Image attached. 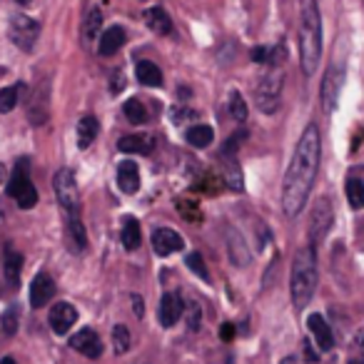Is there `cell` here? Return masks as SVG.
<instances>
[{
	"instance_id": "1",
	"label": "cell",
	"mask_w": 364,
	"mask_h": 364,
	"mask_svg": "<svg viewBox=\"0 0 364 364\" xmlns=\"http://www.w3.org/2000/svg\"><path fill=\"white\" fill-rule=\"evenodd\" d=\"M319 157H322V135H319V127L309 122L294 147V155L282 180V210L287 218H297L307 205L319 170Z\"/></svg>"
},
{
	"instance_id": "2",
	"label": "cell",
	"mask_w": 364,
	"mask_h": 364,
	"mask_svg": "<svg viewBox=\"0 0 364 364\" xmlns=\"http://www.w3.org/2000/svg\"><path fill=\"white\" fill-rule=\"evenodd\" d=\"M322 58V21H319L317 0H302L299 16V60L304 75H314Z\"/></svg>"
},
{
	"instance_id": "3",
	"label": "cell",
	"mask_w": 364,
	"mask_h": 364,
	"mask_svg": "<svg viewBox=\"0 0 364 364\" xmlns=\"http://www.w3.org/2000/svg\"><path fill=\"white\" fill-rule=\"evenodd\" d=\"M314 289H317V257L312 245H307L294 255L292 274H289V294L294 307H307L309 299L314 297Z\"/></svg>"
},
{
	"instance_id": "4",
	"label": "cell",
	"mask_w": 364,
	"mask_h": 364,
	"mask_svg": "<svg viewBox=\"0 0 364 364\" xmlns=\"http://www.w3.org/2000/svg\"><path fill=\"white\" fill-rule=\"evenodd\" d=\"M8 195L18 203L21 210H33L38 205V190L33 185L31 175H28V160L23 157L13 170L11 180H8Z\"/></svg>"
},
{
	"instance_id": "5",
	"label": "cell",
	"mask_w": 364,
	"mask_h": 364,
	"mask_svg": "<svg viewBox=\"0 0 364 364\" xmlns=\"http://www.w3.org/2000/svg\"><path fill=\"white\" fill-rule=\"evenodd\" d=\"M53 188H55V198L60 203V208L65 210V215H80V193H77V182L73 170H68V167L58 170Z\"/></svg>"
},
{
	"instance_id": "6",
	"label": "cell",
	"mask_w": 364,
	"mask_h": 364,
	"mask_svg": "<svg viewBox=\"0 0 364 364\" xmlns=\"http://www.w3.org/2000/svg\"><path fill=\"white\" fill-rule=\"evenodd\" d=\"M8 38L16 48L31 53L36 48L38 38H41V23L28 16H13L11 23H8Z\"/></svg>"
},
{
	"instance_id": "7",
	"label": "cell",
	"mask_w": 364,
	"mask_h": 364,
	"mask_svg": "<svg viewBox=\"0 0 364 364\" xmlns=\"http://www.w3.org/2000/svg\"><path fill=\"white\" fill-rule=\"evenodd\" d=\"M279 97H282V75L269 73V75L259 77L257 87H255V102H257L259 112H264V115L277 112Z\"/></svg>"
},
{
	"instance_id": "8",
	"label": "cell",
	"mask_w": 364,
	"mask_h": 364,
	"mask_svg": "<svg viewBox=\"0 0 364 364\" xmlns=\"http://www.w3.org/2000/svg\"><path fill=\"white\" fill-rule=\"evenodd\" d=\"M334 223V210H332V203L327 198H319L312 208V218H309V237H312V247H317V242L329 232Z\"/></svg>"
},
{
	"instance_id": "9",
	"label": "cell",
	"mask_w": 364,
	"mask_h": 364,
	"mask_svg": "<svg viewBox=\"0 0 364 364\" xmlns=\"http://www.w3.org/2000/svg\"><path fill=\"white\" fill-rule=\"evenodd\" d=\"M342 85H344V68L342 65H329L327 75H324V80H322V107L327 112H332L334 107H337Z\"/></svg>"
},
{
	"instance_id": "10",
	"label": "cell",
	"mask_w": 364,
	"mask_h": 364,
	"mask_svg": "<svg viewBox=\"0 0 364 364\" xmlns=\"http://www.w3.org/2000/svg\"><path fill=\"white\" fill-rule=\"evenodd\" d=\"M152 247H155V252L160 255V257H167V255H172V252H180V250L185 247V242H182V237L175 230L160 228L152 232Z\"/></svg>"
},
{
	"instance_id": "11",
	"label": "cell",
	"mask_w": 364,
	"mask_h": 364,
	"mask_svg": "<svg viewBox=\"0 0 364 364\" xmlns=\"http://www.w3.org/2000/svg\"><path fill=\"white\" fill-rule=\"evenodd\" d=\"M70 347L90 359H97L102 354V342L95 329H80L75 337H70Z\"/></svg>"
},
{
	"instance_id": "12",
	"label": "cell",
	"mask_w": 364,
	"mask_h": 364,
	"mask_svg": "<svg viewBox=\"0 0 364 364\" xmlns=\"http://www.w3.org/2000/svg\"><path fill=\"white\" fill-rule=\"evenodd\" d=\"M48 322H50V327H53V332H55V334H68V329L77 322V309L73 307V304H68V302H58L55 307L50 309V317H48Z\"/></svg>"
},
{
	"instance_id": "13",
	"label": "cell",
	"mask_w": 364,
	"mask_h": 364,
	"mask_svg": "<svg viewBox=\"0 0 364 364\" xmlns=\"http://www.w3.org/2000/svg\"><path fill=\"white\" fill-rule=\"evenodd\" d=\"M53 294H55V282H53L50 274L41 272L36 279H33V284H31V304L36 309L46 307V304L53 299Z\"/></svg>"
},
{
	"instance_id": "14",
	"label": "cell",
	"mask_w": 364,
	"mask_h": 364,
	"mask_svg": "<svg viewBox=\"0 0 364 364\" xmlns=\"http://www.w3.org/2000/svg\"><path fill=\"white\" fill-rule=\"evenodd\" d=\"M307 327H309L314 342H317V347L322 349V352H329V349L334 347V334H332V329H329L327 319H324L322 314H317V312L309 314V317H307Z\"/></svg>"
},
{
	"instance_id": "15",
	"label": "cell",
	"mask_w": 364,
	"mask_h": 364,
	"mask_svg": "<svg viewBox=\"0 0 364 364\" xmlns=\"http://www.w3.org/2000/svg\"><path fill=\"white\" fill-rule=\"evenodd\" d=\"M182 312H185V302L180 299V294L167 292L160 299V324L162 327H172V324L180 322Z\"/></svg>"
},
{
	"instance_id": "16",
	"label": "cell",
	"mask_w": 364,
	"mask_h": 364,
	"mask_svg": "<svg viewBox=\"0 0 364 364\" xmlns=\"http://www.w3.org/2000/svg\"><path fill=\"white\" fill-rule=\"evenodd\" d=\"M117 185H120L122 193L132 195L140 190V170L132 160H122L117 165Z\"/></svg>"
},
{
	"instance_id": "17",
	"label": "cell",
	"mask_w": 364,
	"mask_h": 364,
	"mask_svg": "<svg viewBox=\"0 0 364 364\" xmlns=\"http://www.w3.org/2000/svg\"><path fill=\"white\" fill-rule=\"evenodd\" d=\"M125 46V31H122L120 26H112L107 28L105 33L100 36V43H97V53H100L102 58H110L115 55L120 48Z\"/></svg>"
},
{
	"instance_id": "18",
	"label": "cell",
	"mask_w": 364,
	"mask_h": 364,
	"mask_svg": "<svg viewBox=\"0 0 364 364\" xmlns=\"http://www.w3.org/2000/svg\"><path fill=\"white\" fill-rule=\"evenodd\" d=\"M21 269H23L21 252H16V250L8 245V247H6V257H3V274H6L8 287H18V282H21Z\"/></svg>"
},
{
	"instance_id": "19",
	"label": "cell",
	"mask_w": 364,
	"mask_h": 364,
	"mask_svg": "<svg viewBox=\"0 0 364 364\" xmlns=\"http://www.w3.org/2000/svg\"><path fill=\"white\" fill-rule=\"evenodd\" d=\"M68 242L75 252H82L87 247V232L80 215H68Z\"/></svg>"
},
{
	"instance_id": "20",
	"label": "cell",
	"mask_w": 364,
	"mask_h": 364,
	"mask_svg": "<svg viewBox=\"0 0 364 364\" xmlns=\"http://www.w3.org/2000/svg\"><path fill=\"white\" fill-rule=\"evenodd\" d=\"M145 26L150 28L152 33H157V36H167V33H172V21L170 16H167V11H162V8H150V11H145Z\"/></svg>"
},
{
	"instance_id": "21",
	"label": "cell",
	"mask_w": 364,
	"mask_h": 364,
	"mask_svg": "<svg viewBox=\"0 0 364 364\" xmlns=\"http://www.w3.org/2000/svg\"><path fill=\"white\" fill-rule=\"evenodd\" d=\"M135 77L140 80V85L147 87H160L162 85V70L150 60H140L135 65Z\"/></svg>"
},
{
	"instance_id": "22",
	"label": "cell",
	"mask_w": 364,
	"mask_h": 364,
	"mask_svg": "<svg viewBox=\"0 0 364 364\" xmlns=\"http://www.w3.org/2000/svg\"><path fill=\"white\" fill-rule=\"evenodd\" d=\"M117 150L127 152V155H145L152 150V140L147 135H125L117 142Z\"/></svg>"
},
{
	"instance_id": "23",
	"label": "cell",
	"mask_w": 364,
	"mask_h": 364,
	"mask_svg": "<svg viewBox=\"0 0 364 364\" xmlns=\"http://www.w3.org/2000/svg\"><path fill=\"white\" fill-rule=\"evenodd\" d=\"M97 132H100V125H97L95 117L92 115L80 117V122H77V147H80V150L90 147L92 142H95Z\"/></svg>"
},
{
	"instance_id": "24",
	"label": "cell",
	"mask_w": 364,
	"mask_h": 364,
	"mask_svg": "<svg viewBox=\"0 0 364 364\" xmlns=\"http://www.w3.org/2000/svg\"><path fill=\"white\" fill-rule=\"evenodd\" d=\"M23 95H26V85H23V82L11 85V87H3V90H0V112L6 115V112L16 110V105L23 100Z\"/></svg>"
},
{
	"instance_id": "25",
	"label": "cell",
	"mask_w": 364,
	"mask_h": 364,
	"mask_svg": "<svg viewBox=\"0 0 364 364\" xmlns=\"http://www.w3.org/2000/svg\"><path fill=\"white\" fill-rule=\"evenodd\" d=\"M142 242V232H140V223L135 218H127L122 225V245L125 250H137Z\"/></svg>"
},
{
	"instance_id": "26",
	"label": "cell",
	"mask_w": 364,
	"mask_h": 364,
	"mask_svg": "<svg viewBox=\"0 0 364 364\" xmlns=\"http://www.w3.org/2000/svg\"><path fill=\"white\" fill-rule=\"evenodd\" d=\"M213 140H215V132L210 125H195L188 130V142L193 147H200V150H203V147L213 145Z\"/></svg>"
},
{
	"instance_id": "27",
	"label": "cell",
	"mask_w": 364,
	"mask_h": 364,
	"mask_svg": "<svg viewBox=\"0 0 364 364\" xmlns=\"http://www.w3.org/2000/svg\"><path fill=\"white\" fill-rule=\"evenodd\" d=\"M344 193H347V200L354 210L364 208V182L359 177H349L347 185H344Z\"/></svg>"
},
{
	"instance_id": "28",
	"label": "cell",
	"mask_w": 364,
	"mask_h": 364,
	"mask_svg": "<svg viewBox=\"0 0 364 364\" xmlns=\"http://www.w3.org/2000/svg\"><path fill=\"white\" fill-rule=\"evenodd\" d=\"M228 160V167L223 172V180L230 190H242V172H240V165L235 162V157H225Z\"/></svg>"
},
{
	"instance_id": "29",
	"label": "cell",
	"mask_w": 364,
	"mask_h": 364,
	"mask_svg": "<svg viewBox=\"0 0 364 364\" xmlns=\"http://www.w3.org/2000/svg\"><path fill=\"white\" fill-rule=\"evenodd\" d=\"M122 112H125V117L132 122V125H142V122L147 120V110L145 105H142L137 97H130V100L125 102V107H122Z\"/></svg>"
},
{
	"instance_id": "30",
	"label": "cell",
	"mask_w": 364,
	"mask_h": 364,
	"mask_svg": "<svg viewBox=\"0 0 364 364\" xmlns=\"http://www.w3.org/2000/svg\"><path fill=\"white\" fill-rule=\"evenodd\" d=\"M100 28H102V13L95 8V11L87 13L85 26H82V36H85V41H87V43L95 41V38L100 36Z\"/></svg>"
},
{
	"instance_id": "31",
	"label": "cell",
	"mask_w": 364,
	"mask_h": 364,
	"mask_svg": "<svg viewBox=\"0 0 364 364\" xmlns=\"http://www.w3.org/2000/svg\"><path fill=\"white\" fill-rule=\"evenodd\" d=\"M112 347L117 354H125L130 349V332L125 324H115V329H112Z\"/></svg>"
},
{
	"instance_id": "32",
	"label": "cell",
	"mask_w": 364,
	"mask_h": 364,
	"mask_svg": "<svg viewBox=\"0 0 364 364\" xmlns=\"http://www.w3.org/2000/svg\"><path fill=\"white\" fill-rule=\"evenodd\" d=\"M228 110H230V115H232L237 122H245V120H247V102H245V97L240 95V92H232V95H230Z\"/></svg>"
},
{
	"instance_id": "33",
	"label": "cell",
	"mask_w": 364,
	"mask_h": 364,
	"mask_svg": "<svg viewBox=\"0 0 364 364\" xmlns=\"http://www.w3.org/2000/svg\"><path fill=\"white\" fill-rule=\"evenodd\" d=\"M228 242H230V250H232V259H235V262H237V264H247L250 262V252H247V247L242 245V237L232 232V237H228Z\"/></svg>"
},
{
	"instance_id": "34",
	"label": "cell",
	"mask_w": 364,
	"mask_h": 364,
	"mask_svg": "<svg viewBox=\"0 0 364 364\" xmlns=\"http://www.w3.org/2000/svg\"><path fill=\"white\" fill-rule=\"evenodd\" d=\"M0 327H3V332H6L8 337H13V334L18 332V307H8L6 312H3Z\"/></svg>"
},
{
	"instance_id": "35",
	"label": "cell",
	"mask_w": 364,
	"mask_h": 364,
	"mask_svg": "<svg viewBox=\"0 0 364 364\" xmlns=\"http://www.w3.org/2000/svg\"><path fill=\"white\" fill-rule=\"evenodd\" d=\"M185 264H188L200 279H208V267H205V262H203V255H198V252L188 255V257H185Z\"/></svg>"
},
{
	"instance_id": "36",
	"label": "cell",
	"mask_w": 364,
	"mask_h": 364,
	"mask_svg": "<svg viewBox=\"0 0 364 364\" xmlns=\"http://www.w3.org/2000/svg\"><path fill=\"white\" fill-rule=\"evenodd\" d=\"M200 322H203V309H200L198 302H190L188 304V327H190V332H198Z\"/></svg>"
},
{
	"instance_id": "37",
	"label": "cell",
	"mask_w": 364,
	"mask_h": 364,
	"mask_svg": "<svg viewBox=\"0 0 364 364\" xmlns=\"http://www.w3.org/2000/svg\"><path fill=\"white\" fill-rule=\"evenodd\" d=\"M252 58L255 63H269V48H255Z\"/></svg>"
},
{
	"instance_id": "38",
	"label": "cell",
	"mask_w": 364,
	"mask_h": 364,
	"mask_svg": "<svg viewBox=\"0 0 364 364\" xmlns=\"http://www.w3.org/2000/svg\"><path fill=\"white\" fill-rule=\"evenodd\" d=\"M220 337L225 339V342H230V339H235V324H223V327H220Z\"/></svg>"
},
{
	"instance_id": "39",
	"label": "cell",
	"mask_w": 364,
	"mask_h": 364,
	"mask_svg": "<svg viewBox=\"0 0 364 364\" xmlns=\"http://www.w3.org/2000/svg\"><path fill=\"white\" fill-rule=\"evenodd\" d=\"M188 115H193L190 110H180V107H172V120L175 122H182Z\"/></svg>"
},
{
	"instance_id": "40",
	"label": "cell",
	"mask_w": 364,
	"mask_h": 364,
	"mask_svg": "<svg viewBox=\"0 0 364 364\" xmlns=\"http://www.w3.org/2000/svg\"><path fill=\"white\" fill-rule=\"evenodd\" d=\"M304 354H307V359H309V362H317V352H314V349H312V344H309V342H304Z\"/></svg>"
},
{
	"instance_id": "41",
	"label": "cell",
	"mask_w": 364,
	"mask_h": 364,
	"mask_svg": "<svg viewBox=\"0 0 364 364\" xmlns=\"http://www.w3.org/2000/svg\"><path fill=\"white\" fill-rule=\"evenodd\" d=\"M120 87H122V73L117 70L115 73V82H112V92H120Z\"/></svg>"
},
{
	"instance_id": "42",
	"label": "cell",
	"mask_w": 364,
	"mask_h": 364,
	"mask_svg": "<svg viewBox=\"0 0 364 364\" xmlns=\"http://www.w3.org/2000/svg\"><path fill=\"white\" fill-rule=\"evenodd\" d=\"M132 304H135V314H137V317H142V299L137 297V294H132Z\"/></svg>"
},
{
	"instance_id": "43",
	"label": "cell",
	"mask_w": 364,
	"mask_h": 364,
	"mask_svg": "<svg viewBox=\"0 0 364 364\" xmlns=\"http://www.w3.org/2000/svg\"><path fill=\"white\" fill-rule=\"evenodd\" d=\"M3 182H6V167L0 165V185H3Z\"/></svg>"
},
{
	"instance_id": "44",
	"label": "cell",
	"mask_w": 364,
	"mask_h": 364,
	"mask_svg": "<svg viewBox=\"0 0 364 364\" xmlns=\"http://www.w3.org/2000/svg\"><path fill=\"white\" fill-rule=\"evenodd\" d=\"M282 364H299V362L294 357H287V359H282Z\"/></svg>"
},
{
	"instance_id": "45",
	"label": "cell",
	"mask_w": 364,
	"mask_h": 364,
	"mask_svg": "<svg viewBox=\"0 0 364 364\" xmlns=\"http://www.w3.org/2000/svg\"><path fill=\"white\" fill-rule=\"evenodd\" d=\"M0 364H16V359H13V357H6Z\"/></svg>"
},
{
	"instance_id": "46",
	"label": "cell",
	"mask_w": 364,
	"mask_h": 364,
	"mask_svg": "<svg viewBox=\"0 0 364 364\" xmlns=\"http://www.w3.org/2000/svg\"><path fill=\"white\" fill-rule=\"evenodd\" d=\"M18 3H21V6H28V3H31V0H18Z\"/></svg>"
},
{
	"instance_id": "47",
	"label": "cell",
	"mask_w": 364,
	"mask_h": 364,
	"mask_svg": "<svg viewBox=\"0 0 364 364\" xmlns=\"http://www.w3.org/2000/svg\"><path fill=\"white\" fill-rule=\"evenodd\" d=\"M349 364H364V362H349Z\"/></svg>"
}]
</instances>
